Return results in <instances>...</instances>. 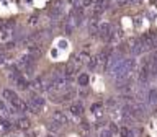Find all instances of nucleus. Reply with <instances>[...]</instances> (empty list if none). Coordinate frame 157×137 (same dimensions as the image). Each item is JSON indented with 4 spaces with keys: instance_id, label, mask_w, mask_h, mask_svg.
<instances>
[{
    "instance_id": "f257e3e1",
    "label": "nucleus",
    "mask_w": 157,
    "mask_h": 137,
    "mask_svg": "<svg viewBox=\"0 0 157 137\" xmlns=\"http://www.w3.org/2000/svg\"><path fill=\"white\" fill-rule=\"evenodd\" d=\"M2 95H3V98H5V101H7L17 113H26V111H29V109H28V103H25L21 98H18V95H17L13 90L5 88Z\"/></svg>"
},
{
    "instance_id": "f03ea898",
    "label": "nucleus",
    "mask_w": 157,
    "mask_h": 137,
    "mask_svg": "<svg viewBox=\"0 0 157 137\" xmlns=\"http://www.w3.org/2000/svg\"><path fill=\"white\" fill-rule=\"evenodd\" d=\"M44 105H46V101H44L43 96L39 95H31L28 100V109L29 113H39L44 108Z\"/></svg>"
},
{
    "instance_id": "7ed1b4c3",
    "label": "nucleus",
    "mask_w": 157,
    "mask_h": 137,
    "mask_svg": "<svg viewBox=\"0 0 157 137\" xmlns=\"http://www.w3.org/2000/svg\"><path fill=\"white\" fill-rule=\"evenodd\" d=\"M52 121H56L61 126H64V124H67V122H69V117H67V114L64 111H54L52 113Z\"/></svg>"
},
{
    "instance_id": "20e7f679",
    "label": "nucleus",
    "mask_w": 157,
    "mask_h": 137,
    "mask_svg": "<svg viewBox=\"0 0 157 137\" xmlns=\"http://www.w3.org/2000/svg\"><path fill=\"white\" fill-rule=\"evenodd\" d=\"M146 98H147V105H151V106L157 105V90L155 88H149L146 93Z\"/></svg>"
},
{
    "instance_id": "39448f33",
    "label": "nucleus",
    "mask_w": 157,
    "mask_h": 137,
    "mask_svg": "<svg viewBox=\"0 0 157 137\" xmlns=\"http://www.w3.org/2000/svg\"><path fill=\"white\" fill-rule=\"evenodd\" d=\"M92 56H90V52L87 51V49H82L80 52L77 54L75 56V64H78V65H80V64H83V62H87L88 59H90Z\"/></svg>"
},
{
    "instance_id": "423d86ee",
    "label": "nucleus",
    "mask_w": 157,
    "mask_h": 137,
    "mask_svg": "<svg viewBox=\"0 0 157 137\" xmlns=\"http://www.w3.org/2000/svg\"><path fill=\"white\" fill-rule=\"evenodd\" d=\"M13 82H15V85H17V87L20 88V90H26V88H28V85H29V83H28V80H26V78H25L23 75H18V77H15V78H13Z\"/></svg>"
},
{
    "instance_id": "0eeeda50",
    "label": "nucleus",
    "mask_w": 157,
    "mask_h": 137,
    "mask_svg": "<svg viewBox=\"0 0 157 137\" xmlns=\"http://www.w3.org/2000/svg\"><path fill=\"white\" fill-rule=\"evenodd\" d=\"M61 73L67 78L69 82H71V80H72V77L77 73V67H75V65H67L66 68H64V72H61Z\"/></svg>"
},
{
    "instance_id": "6e6552de",
    "label": "nucleus",
    "mask_w": 157,
    "mask_h": 137,
    "mask_svg": "<svg viewBox=\"0 0 157 137\" xmlns=\"http://www.w3.org/2000/svg\"><path fill=\"white\" fill-rule=\"evenodd\" d=\"M69 111H71V114H74V116H82V114H83V106H82V103H74V105H71Z\"/></svg>"
},
{
    "instance_id": "1a4fd4ad",
    "label": "nucleus",
    "mask_w": 157,
    "mask_h": 137,
    "mask_svg": "<svg viewBox=\"0 0 157 137\" xmlns=\"http://www.w3.org/2000/svg\"><path fill=\"white\" fill-rule=\"evenodd\" d=\"M100 64H101V62H100V57H98V56L88 59V68H90V70H95V68L100 65Z\"/></svg>"
},
{
    "instance_id": "9d476101",
    "label": "nucleus",
    "mask_w": 157,
    "mask_h": 137,
    "mask_svg": "<svg viewBox=\"0 0 157 137\" xmlns=\"http://www.w3.org/2000/svg\"><path fill=\"white\" fill-rule=\"evenodd\" d=\"M77 85L82 87V88L88 85V75L87 73H80V75L77 77Z\"/></svg>"
},
{
    "instance_id": "9b49d317",
    "label": "nucleus",
    "mask_w": 157,
    "mask_h": 137,
    "mask_svg": "<svg viewBox=\"0 0 157 137\" xmlns=\"http://www.w3.org/2000/svg\"><path fill=\"white\" fill-rule=\"evenodd\" d=\"M28 52L31 54V56L38 57L39 54H41V46H39V44H31V46L28 47Z\"/></svg>"
},
{
    "instance_id": "f8f14e48",
    "label": "nucleus",
    "mask_w": 157,
    "mask_h": 137,
    "mask_svg": "<svg viewBox=\"0 0 157 137\" xmlns=\"http://www.w3.org/2000/svg\"><path fill=\"white\" fill-rule=\"evenodd\" d=\"M120 135L121 137H134V131L131 127H120Z\"/></svg>"
},
{
    "instance_id": "ddd939ff",
    "label": "nucleus",
    "mask_w": 157,
    "mask_h": 137,
    "mask_svg": "<svg viewBox=\"0 0 157 137\" xmlns=\"http://www.w3.org/2000/svg\"><path fill=\"white\" fill-rule=\"evenodd\" d=\"M17 126L20 127V129H28V127H29V121L26 119V117H20V119L17 121Z\"/></svg>"
},
{
    "instance_id": "4468645a",
    "label": "nucleus",
    "mask_w": 157,
    "mask_h": 137,
    "mask_svg": "<svg viewBox=\"0 0 157 137\" xmlns=\"http://www.w3.org/2000/svg\"><path fill=\"white\" fill-rule=\"evenodd\" d=\"M61 124L59 122H56V121H51V124H49V131H52V132H56V131H59L61 129Z\"/></svg>"
},
{
    "instance_id": "2eb2a0df",
    "label": "nucleus",
    "mask_w": 157,
    "mask_h": 137,
    "mask_svg": "<svg viewBox=\"0 0 157 137\" xmlns=\"http://www.w3.org/2000/svg\"><path fill=\"white\" fill-rule=\"evenodd\" d=\"M106 106H108V108H115V106H118V101L111 98V100H108V101H106Z\"/></svg>"
},
{
    "instance_id": "dca6fc26",
    "label": "nucleus",
    "mask_w": 157,
    "mask_h": 137,
    "mask_svg": "<svg viewBox=\"0 0 157 137\" xmlns=\"http://www.w3.org/2000/svg\"><path fill=\"white\" fill-rule=\"evenodd\" d=\"M111 135H113L111 131H108V129H105V131L100 132V137H111Z\"/></svg>"
},
{
    "instance_id": "f3484780",
    "label": "nucleus",
    "mask_w": 157,
    "mask_h": 137,
    "mask_svg": "<svg viewBox=\"0 0 157 137\" xmlns=\"http://www.w3.org/2000/svg\"><path fill=\"white\" fill-rule=\"evenodd\" d=\"M101 106H103L101 103H95V105H92V108H90V109H92V113H97V109H100Z\"/></svg>"
},
{
    "instance_id": "a211bd4d",
    "label": "nucleus",
    "mask_w": 157,
    "mask_h": 137,
    "mask_svg": "<svg viewBox=\"0 0 157 137\" xmlns=\"http://www.w3.org/2000/svg\"><path fill=\"white\" fill-rule=\"evenodd\" d=\"M80 129H82L83 132H88V131H90V126H88V122H82V124H80Z\"/></svg>"
},
{
    "instance_id": "6ab92c4d",
    "label": "nucleus",
    "mask_w": 157,
    "mask_h": 137,
    "mask_svg": "<svg viewBox=\"0 0 157 137\" xmlns=\"http://www.w3.org/2000/svg\"><path fill=\"white\" fill-rule=\"evenodd\" d=\"M66 46H67V43H64V41L59 43V47H66Z\"/></svg>"
},
{
    "instance_id": "aec40b11",
    "label": "nucleus",
    "mask_w": 157,
    "mask_h": 137,
    "mask_svg": "<svg viewBox=\"0 0 157 137\" xmlns=\"http://www.w3.org/2000/svg\"><path fill=\"white\" fill-rule=\"evenodd\" d=\"M3 62H5V57L2 56V54H0V65H2V64H3Z\"/></svg>"
},
{
    "instance_id": "412c9836",
    "label": "nucleus",
    "mask_w": 157,
    "mask_h": 137,
    "mask_svg": "<svg viewBox=\"0 0 157 137\" xmlns=\"http://www.w3.org/2000/svg\"><path fill=\"white\" fill-rule=\"evenodd\" d=\"M3 124V117H0V126H2Z\"/></svg>"
}]
</instances>
